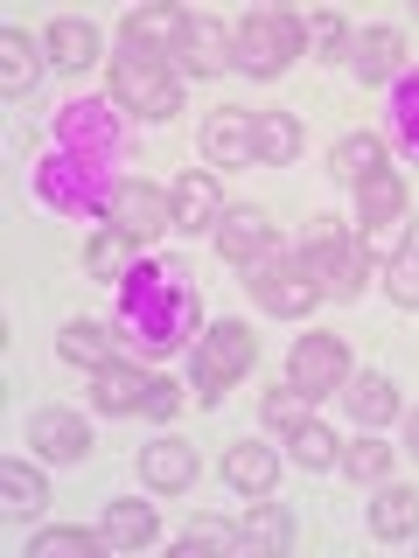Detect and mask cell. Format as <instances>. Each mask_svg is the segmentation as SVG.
Returning <instances> with one entry per match:
<instances>
[{
	"mask_svg": "<svg viewBox=\"0 0 419 558\" xmlns=\"http://www.w3.org/2000/svg\"><path fill=\"white\" fill-rule=\"evenodd\" d=\"M196 279H189L182 258H133V272L119 279V328L133 336L140 356H175L196 328Z\"/></svg>",
	"mask_w": 419,
	"mask_h": 558,
	"instance_id": "obj_1",
	"label": "cell"
},
{
	"mask_svg": "<svg viewBox=\"0 0 419 558\" xmlns=\"http://www.w3.org/2000/svg\"><path fill=\"white\" fill-rule=\"evenodd\" d=\"M28 182H35V203L57 209V217H105V196H112L105 168L77 161V154H63V147H43V154H35Z\"/></svg>",
	"mask_w": 419,
	"mask_h": 558,
	"instance_id": "obj_2",
	"label": "cell"
},
{
	"mask_svg": "<svg viewBox=\"0 0 419 558\" xmlns=\"http://www.w3.org/2000/svg\"><path fill=\"white\" fill-rule=\"evenodd\" d=\"M301 266H308L314 287H322V301H357V293H363V266H371V244L349 238L336 217H314Z\"/></svg>",
	"mask_w": 419,
	"mask_h": 558,
	"instance_id": "obj_3",
	"label": "cell"
},
{
	"mask_svg": "<svg viewBox=\"0 0 419 558\" xmlns=\"http://www.w3.org/2000/svg\"><path fill=\"white\" fill-rule=\"evenodd\" d=\"M112 77V105L119 112H140V119H175L182 112V84L168 77V57H147V49H119L105 63Z\"/></svg>",
	"mask_w": 419,
	"mask_h": 558,
	"instance_id": "obj_4",
	"label": "cell"
},
{
	"mask_svg": "<svg viewBox=\"0 0 419 558\" xmlns=\"http://www.w3.org/2000/svg\"><path fill=\"white\" fill-rule=\"evenodd\" d=\"M57 147L77 154V161H119V147H127V126H119V105L112 98H63L57 105Z\"/></svg>",
	"mask_w": 419,
	"mask_h": 558,
	"instance_id": "obj_5",
	"label": "cell"
},
{
	"mask_svg": "<svg viewBox=\"0 0 419 558\" xmlns=\"http://www.w3.org/2000/svg\"><path fill=\"white\" fill-rule=\"evenodd\" d=\"M301 14H244L231 28V63L244 77H279L294 57H301Z\"/></svg>",
	"mask_w": 419,
	"mask_h": 558,
	"instance_id": "obj_6",
	"label": "cell"
},
{
	"mask_svg": "<svg viewBox=\"0 0 419 558\" xmlns=\"http://www.w3.org/2000/svg\"><path fill=\"white\" fill-rule=\"evenodd\" d=\"M259 342L244 322H210V336H196V398L203 405H217L224 384H238L244 371H252Z\"/></svg>",
	"mask_w": 419,
	"mask_h": 558,
	"instance_id": "obj_7",
	"label": "cell"
},
{
	"mask_svg": "<svg viewBox=\"0 0 419 558\" xmlns=\"http://www.w3.org/2000/svg\"><path fill=\"white\" fill-rule=\"evenodd\" d=\"M244 287H252V301L279 314V322H294V314H308L322 301V287L308 279V266H294V258H259V266H244Z\"/></svg>",
	"mask_w": 419,
	"mask_h": 558,
	"instance_id": "obj_8",
	"label": "cell"
},
{
	"mask_svg": "<svg viewBox=\"0 0 419 558\" xmlns=\"http://www.w3.org/2000/svg\"><path fill=\"white\" fill-rule=\"evenodd\" d=\"M105 223L112 231H127L133 244H154L161 231H175V209L154 182H112V196H105Z\"/></svg>",
	"mask_w": 419,
	"mask_h": 558,
	"instance_id": "obj_9",
	"label": "cell"
},
{
	"mask_svg": "<svg viewBox=\"0 0 419 558\" xmlns=\"http://www.w3.org/2000/svg\"><path fill=\"white\" fill-rule=\"evenodd\" d=\"M287 384H301L308 398L343 391V384H349V349L336 336H301V342H294V356H287Z\"/></svg>",
	"mask_w": 419,
	"mask_h": 558,
	"instance_id": "obj_10",
	"label": "cell"
},
{
	"mask_svg": "<svg viewBox=\"0 0 419 558\" xmlns=\"http://www.w3.org/2000/svg\"><path fill=\"white\" fill-rule=\"evenodd\" d=\"M28 447L43 453V461H84L92 426H84V412H70V405H43L28 418Z\"/></svg>",
	"mask_w": 419,
	"mask_h": 558,
	"instance_id": "obj_11",
	"label": "cell"
},
{
	"mask_svg": "<svg viewBox=\"0 0 419 558\" xmlns=\"http://www.w3.org/2000/svg\"><path fill=\"white\" fill-rule=\"evenodd\" d=\"M189 28H196V14L182 8H133L119 35H127V49H147V57H175V49L189 43Z\"/></svg>",
	"mask_w": 419,
	"mask_h": 558,
	"instance_id": "obj_12",
	"label": "cell"
},
{
	"mask_svg": "<svg viewBox=\"0 0 419 558\" xmlns=\"http://www.w3.org/2000/svg\"><path fill=\"white\" fill-rule=\"evenodd\" d=\"M210 238H217V252H224V258H231V266H259V258H266V252H273V223H266V217H259V209H252V203H238V209H224V217H217V231H210Z\"/></svg>",
	"mask_w": 419,
	"mask_h": 558,
	"instance_id": "obj_13",
	"label": "cell"
},
{
	"mask_svg": "<svg viewBox=\"0 0 419 558\" xmlns=\"http://www.w3.org/2000/svg\"><path fill=\"white\" fill-rule=\"evenodd\" d=\"M203 161H210V168H252V161H259L252 112H210V119H203Z\"/></svg>",
	"mask_w": 419,
	"mask_h": 558,
	"instance_id": "obj_14",
	"label": "cell"
},
{
	"mask_svg": "<svg viewBox=\"0 0 419 558\" xmlns=\"http://www.w3.org/2000/svg\"><path fill=\"white\" fill-rule=\"evenodd\" d=\"M168 209H175V231H217V217H224V196H217V174H196L189 168L182 182L168 189Z\"/></svg>",
	"mask_w": 419,
	"mask_h": 558,
	"instance_id": "obj_15",
	"label": "cell"
},
{
	"mask_svg": "<svg viewBox=\"0 0 419 558\" xmlns=\"http://www.w3.org/2000/svg\"><path fill=\"white\" fill-rule=\"evenodd\" d=\"M140 482L161 488V496H182V488L196 482V447H189V440H154V447H140Z\"/></svg>",
	"mask_w": 419,
	"mask_h": 558,
	"instance_id": "obj_16",
	"label": "cell"
},
{
	"mask_svg": "<svg viewBox=\"0 0 419 558\" xmlns=\"http://www.w3.org/2000/svg\"><path fill=\"white\" fill-rule=\"evenodd\" d=\"M349 63H357L363 84L398 77V70H406V35H398V28H363L357 43H349Z\"/></svg>",
	"mask_w": 419,
	"mask_h": 558,
	"instance_id": "obj_17",
	"label": "cell"
},
{
	"mask_svg": "<svg viewBox=\"0 0 419 558\" xmlns=\"http://www.w3.org/2000/svg\"><path fill=\"white\" fill-rule=\"evenodd\" d=\"M343 412L357 418V433H378L384 418L398 412V391H392V377H378V371L349 377V384H343Z\"/></svg>",
	"mask_w": 419,
	"mask_h": 558,
	"instance_id": "obj_18",
	"label": "cell"
},
{
	"mask_svg": "<svg viewBox=\"0 0 419 558\" xmlns=\"http://www.w3.org/2000/svg\"><path fill=\"white\" fill-rule=\"evenodd\" d=\"M147 384L154 377H140L133 371V363H98V371H92V405L98 412H140V405H147Z\"/></svg>",
	"mask_w": 419,
	"mask_h": 558,
	"instance_id": "obj_19",
	"label": "cell"
},
{
	"mask_svg": "<svg viewBox=\"0 0 419 558\" xmlns=\"http://www.w3.org/2000/svg\"><path fill=\"white\" fill-rule=\"evenodd\" d=\"M175 63H182L189 77H217V70H231V28H217L210 14H196V28H189L182 49H175Z\"/></svg>",
	"mask_w": 419,
	"mask_h": 558,
	"instance_id": "obj_20",
	"label": "cell"
},
{
	"mask_svg": "<svg viewBox=\"0 0 419 558\" xmlns=\"http://www.w3.org/2000/svg\"><path fill=\"white\" fill-rule=\"evenodd\" d=\"M43 510H49V482L28 461H0V517L22 523V517H43Z\"/></svg>",
	"mask_w": 419,
	"mask_h": 558,
	"instance_id": "obj_21",
	"label": "cell"
},
{
	"mask_svg": "<svg viewBox=\"0 0 419 558\" xmlns=\"http://www.w3.org/2000/svg\"><path fill=\"white\" fill-rule=\"evenodd\" d=\"M98 537H105V551H147L154 537H161V523H154L147 502H112L98 523Z\"/></svg>",
	"mask_w": 419,
	"mask_h": 558,
	"instance_id": "obj_22",
	"label": "cell"
},
{
	"mask_svg": "<svg viewBox=\"0 0 419 558\" xmlns=\"http://www.w3.org/2000/svg\"><path fill=\"white\" fill-rule=\"evenodd\" d=\"M357 217H363V238L384 231V223L406 217V182H398L392 168H378L371 182H357Z\"/></svg>",
	"mask_w": 419,
	"mask_h": 558,
	"instance_id": "obj_23",
	"label": "cell"
},
{
	"mask_svg": "<svg viewBox=\"0 0 419 558\" xmlns=\"http://www.w3.org/2000/svg\"><path fill=\"white\" fill-rule=\"evenodd\" d=\"M43 49H49V63H57V70H92L98 63V28L77 22V14H63V22H49Z\"/></svg>",
	"mask_w": 419,
	"mask_h": 558,
	"instance_id": "obj_24",
	"label": "cell"
},
{
	"mask_svg": "<svg viewBox=\"0 0 419 558\" xmlns=\"http://www.w3.org/2000/svg\"><path fill=\"white\" fill-rule=\"evenodd\" d=\"M384 168V140L378 133H343L336 147H328V174H336V182H371V174Z\"/></svg>",
	"mask_w": 419,
	"mask_h": 558,
	"instance_id": "obj_25",
	"label": "cell"
},
{
	"mask_svg": "<svg viewBox=\"0 0 419 558\" xmlns=\"http://www.w3.org/2000/svg\"><path fill=\"white\" fill-rule=\"evenodd\" d=\"M35 77H43V49H35L22 28H8V35H0V92H8V98H28Z\"/></svg>",
	"mask_w": 419,
	"mask_h": 558,
	"instance_id": "obj_26",
	"label": "cell"
},
{
	"mask_svg": "<svg viewBox=\"0 0 419 558\" xmlns=\"http://www.w3.org/2000/svg\"><path fill=\"white\" fill-rule=\"evenodd\" d=\"M371 531H378V537H412V531H419V488L384 482L378 496H371Z\"/></svg>",
	"mask_w": 419,
	"mask_h": 558,
	"instance_id": "obj_27",
	"label": "cell"
},
{
	"mask_svg": "<svg viewBox=\"0 0 419 558\" xmlns=\"http://www.w3.org/2000/svg\"><path fill=\"white\" fill-rule=\"evenodd\" d=\"M279 475V461H273V447H252V440H238L231 453H224V482L238 488V496H266Z\"/></svg>",
	"mask_w": 419,
	"mask_h": 558,
	"instance_id": "obj_28",
	"label": "cell"
},
{
	"mask_svg": "<svg viewBox=\"0 0 419 558\" xmlns=\"http://www.w3.org/2000/svg\"><path fill=\"white\" fill-rule=\"evenodd\" d=\"M252 140H259V161L287 168L301 154V119L294 112H252Z\"/></svg>",
	"mask_w": 419,
	"mask_h": 558,
	"instance_id": "obj_29",
	"label": "cell"
},
{
	"mask_svg": "<svg viewBox=\"0 0 419 558\" xmlns=\"http://www.w3.org/2000/svg\"><path fill=\"white\" fill-rule=\"evenodd\" d=\"M57 356H63V363H84V371H98V363H112V328H105V322H63Z\"/></svg>",
	"mask_w": 419,
	"mask_h": 558,
	"instance_id": "obj_30",
	"label": "cell"
},
{
	"mask_svg": "<svg viewBox=\"0 0 419 558\" xmlns=\"http://www.w3.org/2000/svg\"><path fill=\"white\" fill-rule=\"evenodd\" d=\"M133 258H140V244H133L127 231H112V223H105V231L92 238V252H84V266H92V279H112V287H119V279L133 272Z\"/></svg>",
	"mask_w": 419,
	"mask_h": 558,
	"instance_id": "obj_31",
	"label": "cell"
},
{
	"mask_svg": "<svg viewBox=\"0 0 419 558\" xmlns=\"http://www.w3.org/2000/svg\"><path fill=\"white\" fill-rule=\"evenodd\" d=\"M392 133L406 140V154H419V63L392 77Z\"/></svg>",
	"mask_w": 419,
	"mask_h": 558,
	"instance_id": "obj_32",
	"label": "cell"
},
{
	"mask_svg": "<svg viewBox=\"0 0 419 558\" xmlns=\"http://www.w3.org/2000/svg\"><path fill=\"white\" fill-rule=\"evenodd\" d=\"M182 551L189 558H196V551H244V523H224V517H196V523H189V531H182Z\"/></svg>",
	"mask_w": 419,
	"mask_h": 558,
	"instance_id": "obj_33",
	"label": "cell"
},
{
	"mask_svg": "<svg viewBox=\"0 0 419 558\" xmlns=\"http://www.w3.org/2000/svg\"><path fill=\"white\" fill-rule=\"evenodd\" d=\"M287 447H294V461H301L308 475H322V468H336V461H343L336 433H328V426H314V418H308L301 433H287Z\"/></svg>",
	"mask_w": 419,
	"mask_h": 558,
	"instance_id": "obj_34",
	"label": "cell"
},
{
	"mask_svg": "<svg viewBox=\"0 0 419 558\" xmlns=\"http://www.w3.org/2000/svg\"><path fill=\"white\" fill-rule=\"evenodd\" d=\"M308 405H314V398L301 391V384H279V391H266V426L273 433H301L308 426Z\"/></svg>",
	"mask_w": 419,
	"mask_h": 558,
	"instance_id": "obj_35",
	"label": "cell"
},
{
	"mask_svg": "<svg viewBox=\"0 0 419 558\" xmlns=\"http://www.w3.org/2000/svg\"><path fill=\"white\" fill-rule=\"evenodd\" d=\"M28 551L35 558H92V551H105V537L98 531H43Z\"/></svg>",
	"mask_w": 419,
	"mask_h": 558,
	"instance_id": "obj_36",
	"label": "cell"
},
{
	"mask_svg": "<svg viewBox=\"0 0 419 558\" xmlns=\"http://www.w3.org/2000/svg\"><path fill=\"white\" fill-rule=\"evenodd\" d=\"M301 35H308L314 49H322V57H349V43H357L343 14H308V22H301Z\"/></svg>",
	"mask_w": 419,
	"mask_h": 558,
	"instance_id": "obj_37",
	"label": "cell"
},
{
	"mask_svg": "<svg viewBox=\"0 0 419 558\" xmlns=\"http://www.w3.org/2000/svg\"><path fill=\"white\" fill-rule=\"evenodd\" d=\"M343 468H349V475H357V482H378L384 468H392V447H384L378 433H363L357 447H343Z\"/></svg>",
	"mask_w": 419,
	"mask_h": 558,
	"instance_id": "obj_38",
	"label": "cell"
},
{
	"mask_svg": "<svg viewBox=\"0 0 419 558\" xmlns=\"http://www.w3.org/2000/svg\"><path fill=\"white\" fill-rule=\"evenodd\" d=\"M384 293H392L398 307H419V244H406V252L392 258V272H384Z\"/></svg>",
	"mask_w": 419,
	"mask_h": 558,
	"instance_id": "obj_39",
	"label": "cell"
},
{
	"mask_svg": "<svg viewBox=\"0 0 419 558\" xmlns=\"http://www.w3.org/2000/svg\"><path fill=\"white\" fill-rule=\"evenodd\" d=\"M287 517H279V510H252V517H244V545H252V551H287Z\"/></svg>",
	"mask_w": 419,
	"mask_h": 558,
	"instance_id": "obj_40",
	"label": "cell"
},
{
	"mask_svg": "<svg viewBox=\"0 0 419 558\" xmlns=\"http://www.w3.org/2000/svg\"><path fill=\"white\" fill-rule=\"evenodd\" d=\"M140 412H147V418H175V412H182V391H175L168 377H154V384H147V405H140Z\"/></svg>",
	"mask_w": 419,
	"mask_h": 558,
	"instance_id": "obj_41",
	"label": "cell"
},
{
	"mask_svg": "<svg viewBox=\"0 0 419 558\" xmlns=\"http://www.w3.org/2000/svg\"><path fill=\"white\" fill-rule=\"evenodd\" d=\"M406 447H412V453H419V412H412V418H406Z\"/></svg>",
	"mask_w": 419,
	"mask_h": 558,
	"instance_id": "obj_42",
	"label": "cell"
}]
</instances>
